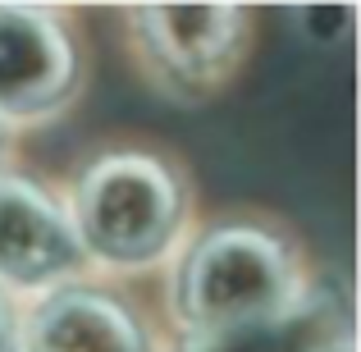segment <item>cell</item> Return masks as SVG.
<instances>
[{"label":"cell","instance_id":"obj_8","mask_svg":"<svg viewBox=\"0 0 361 352\" xmlns=\"http://www.w3.org/2000/svg\"><path fill=\"white\" fill-rule=\"evenodd\" d=\"M334 352H353V348H348V344H338V348H334Z\"/></svg>","mask_w":361,"mask_h":352},{"label":"cell","instance_id":"obj_4","mask_svg":"<svg viewBox=\"0 0 361 352\" xmlns=\"http://www.w3.org/2000/svg\"><path fill=\"white\" fill-rule=\"evenodd\" d=\"M64 51L46 23L27 14H0V106L23 110L60 87Z\"/></svg>","mask_w":361,"mask_h":352},{"label":"cell","instance_id":"obj_6","mask_svg":"<svg viewBox=\"0 0 361 352\" xmlns=\"http://www.w3.org/2000/svg\"><path fill=\"white\" fill-rule=\"evenodd\" d=\"M233 9H211V5H165L147 14V32L156 42V51H165L178 69H206L215 64L233 42Z\"/></svg>","mask_w":361,"mask_h":352},{"label":"cell","instance_id":"obj_2","mask_svg":"<svg viewBox=\"0 0 361 352\" xmlns=\"http://www.w3.org/2000/svg\"><path fill=\"white\" fill-rule=\"evenodd\" d=\"M82 220L101 252L119 261L151 256L174 220V193L169 178L147 160H106L82 188Z\"/></svg>","mask_w":361,"mask_h":352},{"label":"cell","instance_id":"obj_9","mask_svg":"<svg viewBox=\"0 0 361 352\" xmlns=\"http://www.w3.org/2000/svg\"><path fill=\"white\" fill-rule=\"evenodd\" d=\"M0 352H5V329H0Z\"/></svg>","mask_w":361,"mask_h":352},{"label":"cell","instance_id":"obj_1","mask_svg":"<svg viewBox=\"0 0 361 352\" xmlns=\"http://www.w3.org/2000/svg\"><path fill=\"white\" fill-rule=\"evenodd\" d=\"M283 256L256 233H220L197 252L188 307L215 329H238L274 316L283 298Z\"/></svg>","mask_w":361,"mask_h":352},{"label":"cell","instance_id":"obj_5","mask_svg":"<svg viewBox=\"0 0 361 352\" xmlns=\"http://www.w3.org/2000/svg\"><path fill=\"white\" fill-rule=\"evenodd\" d=\"M32 352H142L133 320L101 298H55L32 325Z\"/></svg>","mask_w":361,"mask_h":352},{"label":"cell","instance_id":"obj_7","mask_svg":"<svg viewBox=\"0 0 361 352\" xmlns=\"http://www.w3.org/2000/svg\"><path fill=\"white\" fill-rule=\"evenodd\" d=\"M206 352H307V334L298 325H238V329H220V339H211Z\"/></svg>","mask_w":361,"mask_h":352},{"label":"cell","instance_id":"obj_3","mask_svg":"<svg viewBox=\"0 0 361 352\" xmlns=\"http://www.w3.org/2000/svg\"><path fill=\"white\" fill-rule=\"evenodd\" d=\"M73 261V238L55 206L23 183L0 188V274L51 279Z\"/></svg>","mask_w":361,"mask_h":352}]
</instances>
